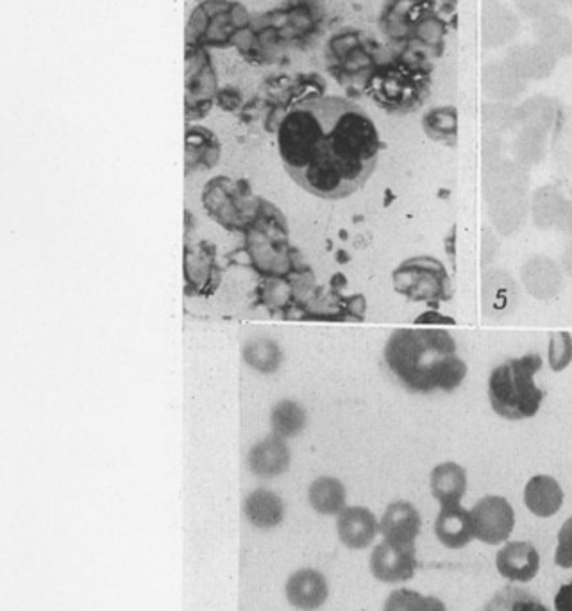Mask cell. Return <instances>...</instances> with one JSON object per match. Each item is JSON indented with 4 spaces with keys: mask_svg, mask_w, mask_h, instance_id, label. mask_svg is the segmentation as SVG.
Returning a JSON list of instances; mask_svg holds the SVG:
<instances>
[{
    "mask_svg": "<svg viewBox=\"0 0 572 611\" xmlns=\"http://www.w3.org/2000/svg\"><path fill=\"white\" fill-rule=\"evenodd\" d=\"M284 171L307 194L346 199L378 165L381 138L367 111L342 97H312L293 106L278 129Z\"/></svg>",
    "mask_w": 572,
    "mask_h": 611,
    "instance_id": "6da1fadb",
    "label": "cell"
},
{
    "mask_svg": "<svg viewBox=\"0 0 572 611\" xmlns=\"http://www.w3.org/2000/svg\"><path fill=\"white\" fill-rule=\"evenodd\" d=\"M385 361L396 380L413 394L453 392L467 375L456 341L436 327H407L392 332L385 346Z\"/></svg>",
    "mask_w": 572,
    "mask_h": 611,
    "instance_id": "7a4b0ae2",
    "label": "cell"
},
{
    "mask_svg": "<svg viewBox=\"0 0 572 611\" xmlns=\"http://www.w3.org/2000/svg\"><path fill=\"white\" fill-rule=\"evenodd\" d=\"M542 369L537 352L506 360L488 378V401L494 412L506 421H526L539 413L544 390L537 386L535 375Z\"/></svg>",
    "mask_w": 572,
    "mask_h": 611,
    "instance_id": "3957f363",
    "label": "cell"
},
{
    "mask_svg": "<svg viewBox=\"0 0 572 611\" xmlns=\"http://www.w3.org/2000/svg\"><path fill=\"white\" fill-rule=\"evenodd\" d=\"M393 288L415 303L436 304L451 297L450 272L442 261L415 257L402 261L392 274Z\"/></svg>",
    "mask_w": 572,
    "mask_h": 611,
    "instance_id": "277c9868",
    "label": "cell"
},
{
    "mask_svg": "<svg viewBox=\"0 0 572 611\" xmlns=\"http://www.w3.org/2000/svg\"><path fill=\"white\" fill-rule=\"evenodd\" d=\"M370 572L381 583H404L419 569L415 545L393 544L381 541L373 549L369 561Z\"/></svg>",
    "mask_w": 572,
    "mask_h": 611,
    "instance_id": "5b68a950",
    "label": "cell"
},
{
    "mask_svg": "<svg viewBox=\"0 0 572 611\" xmlns=\"http://www.w3.org/2000/svg\"><path fill=\"white\" fill-rule=\"evenodd\" d=\"M471 515H473L476 538L485 544H499L505 541L514 526V512L510 504L496 495L483 498L471 510Z\"/></svg>",
    "mask_w": 572,
    "mask_h": 611,
    "instance_id": "8992f818",
    "label": "cell"
},
{
    "mask_svg": "<svg viewBox=\"0 0 572 611\" xmlns=\"http://www.w3.org/2000/svg\"><path fill=\"white\" fill-rule=\"evenodd\" d=\"M287 601L299 611H317L330 598V583L321 570L304 567L290 574L284 583Z\"/></svg>",
    "mask_w": 572,
    "mask_h": 611,
    "instance_id": "52a82bcc",
    "label": "cell"
},
{
    "mask_svg": "<svg viewBox=\"0 0 572 611\" xmlns=\"http://www.w3.org/2000/svg\"><path fill=\"white\" fill-rule=\"evenodd\" d=\"M336 535L347 549H367L381 535L378 516L365 506H347L336 516Z\"/></svg>",
    "mask_w": 572,
    "mask_h": 611,
    "instance_id": "ba28073f",
    "label": "cell"
},
{
    "mask_svg": "<svg viewBox=\"0 0 572 611\" xmlns=\"http://www.w3.org/2000/svg\"><path fill=\"white\" fill-rule=\"evenodd\" d=\"M421 513L408 501L388 504L384 516L379 519V531L385 541L393 544L415 545L421 535Z\"/></svg>",
    "mask_w": 572,
    "mask_h": 611,
    "instance_id": "9c48e42d",
    "label": "cell"
},
{
    "mask_svg": "<svg viewBox=\"0 0 572 611\" xmlns=\"http://www.w3.org/2000/svg\"><path fill=\"white\" fill-rule=\"evenodd\" d=\"M290 461L292 456H290L289 446L284 444V438L278 435H270L258 441L247 455L249 470L263 479L284 474L290 469Z\"/></svg>",
    "mask_w": 572,
    "mask_h": 611,
    "instance_id": "30bf717a",
    "label": "cell"
},
{
    "mask_svg": "<svg viewBox=\"0 0 572 611\" xmlns=\"http://www.w3.org/2000/svg\"><path fill=\"white\" fill-rule=\"evenodd\" d=\"M435 536L450 549H462L476 538L473 515L462 504L440 506L435 519Z\"/></svg>",
    "mask_w": 572,
    "mask_h": 611,
    "instance_id": "8fae6325",
    "label": "cell"
},
{
    "mask_svg": "<svg viewBox=\"0 0 572 611\" xmlns=\"http://www.w3.org/2000/svg\"><path fill=\"white\" fill-rule=\"evenodd\" d=\"M496 567L510 581H530L539 570V553L528 542H510L497 553Z\"/></svg>",
    "mask_w": 572,
    "mask_h": 611,
    "instance_id": "7c38bea8",
    "label": "cell"
},
{
    "mask_svg": "<svg viewBox=\"0 0 572 611\" xmlns=\"http://www.w3.org/2000/svg\"><path fill=\"white\" fill-rule=\"evenodd\" d=\"M244 516L255 530H276L284 521L283 499L272 490H252L244 499Z\"/></svg>",
    "mask_w": 572,
    "mask_h": 611,
    "instance_id": "4fadbf2b",
    "label": "cell"
},
{
    "mask_svg": "<svg viewBox=\"0 0 572 611\" xmlns=\"http://www.w3.org/2000/svg\"><path fill=\"white\" fill-rule=\"evenodd\" d=\"M431 495L439 501L440 506L460 504L467 492V472L464 467L454 461L436 465L430 476Z\"/></svg>",
    "mask_w": 572,
    "mask_h": 611,
    "instance_id": "5bb4252c",
    "label": "cell"
},
{
    "mask_svg": "<svg viewBox=\"0 0 572 611\" xmlns=\"http://www.w3.org/2000/svg\"><path fill=\"white\" fill-rule=\"evenodd\" d=\"M310 506L324 516H338L347 508V490L341 479L322 476L307 489Z\"/></svg>",
    "mask_w": 572,
    "mask_h": 611,
    "instance_id": "9a60e30c",
    "label": "cell"
},
{
    "mask_svg": "<svg viewBox=\"0 0 572 611\" xmlns=\"http://www.w3.org/2000/svg\"><path fill=\"white\" fill-rule=\"evenodd\" d=\"M526 504L535 515H553L562 504V490L549 476H537L526 484Z\"/></svg>",
    "mask_w": 572,
    "mask_h": 611,
    "instance_id": "2e32d148",
    "label": "cell"
},
{
    "mask_svg": "<svg viewBox=\"0 0 572 611\" xmlns=\"http://www.w3.org/2000/svg\"><path fill=\"white\" fill-rule=\"evenodd\" d=\"M220 145L214 133L208 129L192 128L186 131V166L194 168H209L218 162Z\"/></svg>",
    "mask_w": 572,
    "mask_h": 611,
    "instance_id": "e0dca14e",
    "label": "cell"
},
{
    "mask_svg": "<svg viewBox=\"0 0 572 611\" xmlns=\"http://www.w3.org/2000/svg\"><path fill=\"white\" fill-rule=\"evenodd\" d=\"M479 611H551L544 601L528 588L505 587L494 593L493 599Z\"/></svg>",
    "mask_w": 572,
    "mask_h": 611,
    "instance_id": "ac0fdd59",
    "label": "cell"
},
{
    "mask_svg": "<svg viewBox=\"0 0 572 611\" xmlns=\"http://www.w3.org/2000/svg\"><path fill=\"white\" fill-rule=\"evenodd\" d=\"M244 360L247 365L263 372V374H272L276 370L280 369L283 354L276 341L269 338H255V340L247 341L244 346Z\"/></svg>",
    "mask_w": 572,
    "mask_h": 611,
    "instance_id": "d6986e66",
    "label": "cell"
},
{
    "mask_svg": "<svg viewBox=\"0 0 572 611\" xmlns=\"http://www.w3.org/2000/svg\"><path fill=\"white\" fill-rule=\"evenodd\" d=\"M422 126H424V131L431 140L447 143V145L456 143V133H458L456 109L450 108V106L431 109L430 113L422 120Z\"/></svg>",
    "mask_w": 572,
    "mask_h": 611,
    "instance_id": "ffe728a7",
    "label": "cell"
},
{
    "mask_svg": "<svg viewBox=\"0 0 572 611\" xmlns=\"http://www.w3.org/2000/svg\"><path fill=\"white\" fill-rule=\"evenodd\" d=\"M384 611H447V608L439 598L422 596L410 588H398L388 596Z\"/></svg>",
    "mask_w": 572,
    "mask_h": 611,
    "instance_id": "44dd1931",
    "label": "cell"
},
{
    "mask_svg": "<svg viewBox=\"0 0 572 611\" xmlns=\"http://www.w3.org/2000/svg\"><path fill=\"white\" fill-rule=\"evenodd\" d=\"M306 426V413L293 401H281L272 410V429L281 438H293Z\"/></svg>",
    "mask_w": 572,
    "mask_h": 611,
    "instance_id": "7402d4cb",
    "label": "cell"
},
{
    "mask_svg": "<svg viewBox=\"0 0 572 611\" xmlns=\"http://www.w3.org/2000/svg\"><path fill=\"white\" fill-rule=\"evenodd\" d=\"M549 367L554 372L568 369L572 361V337L569 332H553L549 338L548 349Z\"/></svg>",
    "mask_w": 572,
    "mask_h": 611,
    "instance_id": "603a6c76",
    "label": "cell"
},
{
    "mask_svg": "<svg viewBox=\"0 0 572 611\" xmlns=\"http://www.w3.org/2000/svg\"><path fill=\"white\" fill-rule=\"evenodd\" d=\"M557 564L562 567H572V519L565 522V526L560 531L559 553H557Z\"/></svg>",
    "mask_w": 572,
    "mask_h": 611,
    "instance_id": "cb8c5ba5",
    "label": "cell"
},
{
    "mask_svg": "<svg viewBox=\"0 0 572 611\" xmlns=\"http://www.w3.org/2000/svg\"><path fill=\"white\" fill-rule=\"evenodd\" d=\"M554 608L557 611H572V579L569 583L562 585L554 596Z\"/></svg>",
    "mask_w": 572,
    "mask_h": 611,
    "instance_id": "d4e9b609",
    "label": "cell"
},
{
    "mask_svg": "<svg viewBox=\"0 0 572 611\" xmlns=\"http://www.w3.org/2000/svg\"><path fill=\"white\" fill-rule=\"evenodd\" d=\"M424 318H431L427 324H433V326H439V324H453V318L442 317L439 313L428 312L422 315Z\"/></svg>",
    "mask_w": 572,
    "mask_h": 611,
    "instance_id": "484cf974",
    "label": "cell"
}]
</instances>
